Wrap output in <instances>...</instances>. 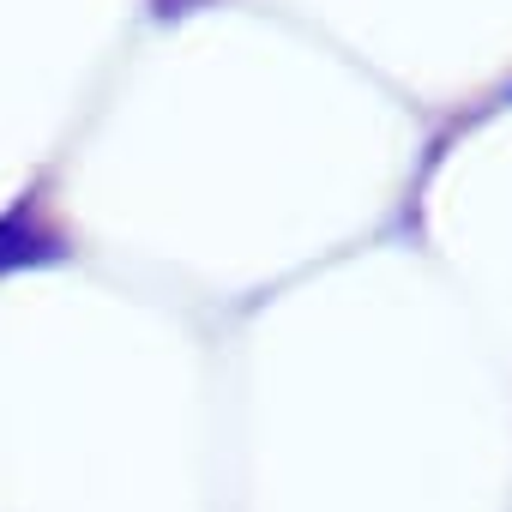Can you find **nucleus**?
<instances>
[{
	"instance_id": "1",
	"label": "nucleus",
	"mask_w": 512,
	"mask_h": 512,
	"mask_svg": "<svg viewBox=\"0 0 512 512\" xmlns=\"http://www.w3.org/2000/svg\"><path fill=\"white\" fill-rule=\"evenodd\" d=\"M55 260H67L61 229L43 217L37 199H19L7 217H0V278L25 272V266H55Z\"/></svg>"
}]
</instances>
